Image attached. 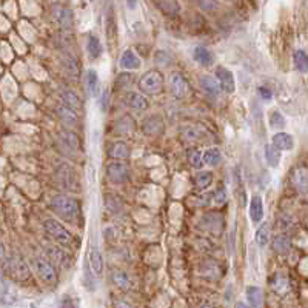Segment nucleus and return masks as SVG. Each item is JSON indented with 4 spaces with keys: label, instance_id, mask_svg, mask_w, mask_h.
Wrapping results in <instances>:
<instances>
[{
    "label": "nucleus",
    "instance_id": "34",
    "mask_svg": "<svg viewBox=\"0 0 308 308\" xmlns=\"http://www.w3.org/2000/svg\"><path fill=\"white\" fill-rule=\"evenodd\" d=\"M256 242L262 248L268 245V242H270V225L267 222L260 223V227L257 228V231H256Z\"/></svg>",
    "mask_w": 308,
    "mask_h": 308
},
{
    "label": "nucleus",
    "instance_id": "5",
    "mask_svg": "<svg viewBox=\"0 0 308 308\" xmlns=\"http://www.w3.org/2000/svg\"><path fill=\"white\" fill-rule=\"evenodd\" d=\"M33 265H34L36 274L39 276L42 282L50 285V287H54L55 284H57V273H55V268L51 262H48L47 259H42V257H36L33 260Z\"/></svg>",
    "mask_w": 308,
    "mask_h": 308
},
{
    "label": "nucleus",
    "instance_id": "11",
    "mask_svg": "<svg viewBox=\"0 0 308 308\" xmlns=\"http://www.w3.org/2000/svg\"><path fill=\"white\" fill-rule=\"evenodd\" d=\"M170 88H171V94L176 97V99H184V97L188 96L190 93V85L188 82L184 79L182 74H171L170 77Z\"/></svg>",
    "mask_w": 308,
    "mask_h": 308
},
{
    "label": "nucleus",
    "instance_id": "25",
    "mask_svg": "<svg viewBox=\"0 0 308 308\" xmlns=\"http://www.w3.org/2000/svg\"><path fill=\"white\" fill-rule=\"evenodd\" d=\"M193 57L199 65H204V66H209L213 63V54L209 52V50H206L205 47H196L194 52H193Z\"/></svg>",
    "mask_w": 308,
    "mask_h": 308
},
{
    "label": "nucleus",
    "instance_id": "23",
    "mask_svg": "<svg viewBox=\"0 0 308 308\" xmlns=\"http://www.w3.org/2000/svg\"><path fill=\"white\" fill-rule=\"evenodd\" d=\"M109 157L111 159H116V160H125V159H128L130 157V148L127 144H123V142H116L111 145L109 148Z\"/></svg>",
    "mask_w": 308,
    "mask_h": 308
},
{
    "label": "nucleus",
    "instance_id": "16",
    "mask_svg": "<svg viewBox=\"0 0 308 308\" xmlns=\"http://www.w3.org/2000/svg\"><path fill=\"white\" fill-rule=\"evenodd\" d=\"M179 136L182 141H187V142H196L202 139L204 136V130L196 127V125H184V127L180 128L179 131Z\"/></svg>",
    "mask_w": 308,
    "mask_h": 308
},
{
    "label": "nucleus",
    "instance_id": "38",
    "mask_svg": "<svg viewBox=\"0 0 308 308\" xmlns=\"http://www.w3.org/2000/svg\"><path fill=\"white\" fill-rule=\"evenodd\" d=\"M62 66L65 69V73L71 77V79H77L79 77V68H77V62L73 59V57H69V55H66V57L63 59L62 62Z\"/></svg>",
    "mask_w": 308,
    "mask_h": 308
},
{
    "label": "nucleus",
    "instance_id": "46",
    "mask_svg": "<svg viewBox=\"0 0 308 308\" xmlns=\"http://www.w3.org/2000/svg\"><path fill=\"white\" fill-rule=\"evenodd\" d=\"M196 3L199 5V8H202L204 11H213L217 8L216 0H194Z\"/></svg>",
    "mask_w": 308,
    "mask_h": 308
},
{
    "label": "nucleus",
    "instance_id": "53",
    "mask_svg": "<svg viewBox=\"0 0 308 308\" xmlns=\"http://www.w3.org/2000/svg\"><path fill=\"white\" fill-rule=\"evenodd\" d=\"M236 308H250V307H248V305H245V304H242V302H239V304L236 305Z\"/></svg>",
    "mask_w": 308,
    "mask_h": 308
},
{
    "label": "nucleus",
    "instance_id": "30",
    "mask_svg": "<svg viewBox=\"0 0 308 308\" xmlns=\"http://www.w3.org/2000/svg\"><path fill=\"white\" fill-rule=\"evenodd\" d=\"M293 182H295L296 190H299L301 193L307 191V168L305 166H299L293 173Z\"/></svg>",
    "mask_w": 308,
    "mask_h": 308
},
{
    "label": "nucleus",
    "instance_id": "43",
    "mask_svg": "<svg viewBox=\"0 0 308 308\" xmlns=\"http://www.w3.org/2000/svg\"><path fill=\"white\" fill-rule=\"evenodd\" d=\"M187 156H188V160H190V163H191L193 168H198V170H199V168L204 165L201 150H198V148H191V150H188Z\"/></svg>",
    "mask_w": 308,
    "mask_h": 308
},
{
    "label": "nucleus",
    "instance_id": "15",
    "mask_svg": "<svg viewBox=\"0 0 308 308\" xmlns=\"http://www.w3.org/2000/svg\"><path fill=\"white\" fill-rule=\"evenodd\" d=\"M119 65L122 69H137V68H141L142 60L137 57V54L133 50H125L120 55Z\"/></svg>",
    "mask_w": 308,
    "mask_h": 308
},
{
    "label": "nucleus",
    "instance_id": "20",
    "mask_svg": "<svg viewBox=\"0 0 308 308\" xmlns=\"http://www.w3.org/2000/svg\"><path fill=\"white\" fill-rule=\"evenodd\" d=\"M17 302V295L11 290V287L0 279V304L2 305H14Z\"/></svg>",
    "mask_w": 308,
    "mask_h": 308
},
{
    "label": "nucleus",
    "instance_id": "42",
    "mask_svg": "<svg viewBox=\"0 0 308 308\" xmlns=\"http://www.w3.org/2000/svg\"><path fill=\"white\" fill-rule=\"evenodd\" d=\"M293 60H295L298 71L307 73V52L305 51H302V50L295 51V54H293Z\"/></svg>",
    "mask_w": 308,
    "mask_h": 308
},
{
    "label": "nucleus",
    "instance_id": "48",
    "mask_svg": "<svg viewBox=\"0 0 308 308\" xmlns=\"http://www.w3.org/2000/svg\"><path fill=\"white\" fill-rule=\"evenodd\" d=\"M60 308H76V302H74V299H71L69 296H65V298H62V304H60Z\"/></svg>",
    "mask_w": 308,
    "mask_h": 308
},
{
    "label": "nucleus",
    "instance_id": "18",
    "mask_svg": "<svg viewBox=\"0 0 308 308\" xmlns=\"http://www.w3.org/2000/svg\"><path fill=\"white\" fill-rule=\"evenodd\" d=\"M59 139H60V142L63 144V147L69 151H73V153H77L79 151V137L76 133L73 131H69V130H62L59 133Z\"/></svg>",
    "mask_w": 308,
    "mask_h": 308
},
{
    "label": "nucleus",
    "instance_id": "4",
    "mask_svg": "<svg viewBox=\"0 0 308 308\" xmlns=\"http://www.w3.org/2000/svg\"><path fill=\"white\" fill-rule=\"evenodd\" d=\"M139 90L144 94L148 96H156L163 90V76L157 69H151V71L145 73L141 80H139Z\"/></svg>",
    "mask_w": 308,
    "mask_h": 308
},
{
    "label": "nucleus",
    "instance_id": "13",
    "mask_svg": "<svg viewBox=\"0 0 308 308\" xmlns=\"http://www.w3.org/2000/svg\"><path fill=\"white\" fill-rule=\"evenodd\" d=\"M57 179L60 185L68 190H76V182H77V173L69 168L68 165H62L57 170Z\"/></svg>",
    "mask_w": 308,
    "mask_h": 308
},
{
    "label": "nucleus",
    "instance_id": "7",
    "mask_svg": "<svg viewBox=\"0 0 308 308\" xmlns=\"http://www.w3.org/2000/svg\"><path fill=\"white\" fill-rule=\"evenodd\" d=\"M128 165L122 160H114L106 166V177L111 184H123V182L128 180Z\"/></svg>",
    "mask_w": 308,
    "mask_h": 308
},
{
    "label": "nucleus",
    "instance_id": "12",
    "mask_svg": "<svg viewBox=\"0 0 308 308\" xmlns=\"http://www.w3.org/2000/svg\"><path fill=\"white\" fill-rule=\"evenodd\" d=\"M122 102L123 105H127L131 109L142 111L148 108V101L147 97L141 93H134V91H127L122 96Z\"/></svg>",
    "mask_w": 308,
    "mask_h": 308
},
{
    "label": "nucleus",
    "instance_id": "28",
    "mask_svg": "<svg viewBox=\"0 0 308 308\" xmlns=\"http://www.w3.org/2000/svg\"><path fill=\"white\" fill-rule=\"evenodd\" d=\"M247 299L250 302V305L253 308H260L262 307V302H263V295H262V290L259 287H255L251 285L247 288Z\"/></svg>",
    "mask_w": 308,
    "mask_h": 308
},
{
    "label": "nucleus",
    "instance_id": "2",
    "mask_svg": "<svg viewBox=\"0 0 308 308\" xmlns=\"http://www.w3.org/2000/svg\"><path fill=\"white\" fill-rule=\"evenodd\" d=\"M3 270L5 273L17 282H25L30 279V267L26 265L25 259L19 255H12L3 260Z\"/></svg>",
    "mask_w": 308,
    "mask_h": 308
},
{
    "label": "nucleus",
    "instance_id": "6",
    "mask_svg": "<svg viewBox=\"0 0 308 308\" xmlns=\"http://www.w3.org/2000/svg\"><path fill=\"white\" fill-rule=\"evenodd\" d=\"M45 255L48 256V262H51L52 265H57V267H60V268H69L73 263L71 255H69L66 250H63L62 247L50 245L45 250Z\"/></svg>",
    "mask_w": 308,
    "mask_h": 308
},
{
    "label": "nucleus",
    "instance_id": "44",
    "mask_svg": "<svg viewBox=\"0 0 308 308\" xmlns=\"http://www.w3.org/2000/svg\"><path fill=\"white\" fill-rule=\"evenodd\" d=\"M213 201H214L216 205L225 204V202H227V191H225V188H223V187H219V188L214 191V194H213Z\"/></svg>",
    "mask_w": 308,
    "mask_h": 308
},
{
    "label": "nucleus",
    "instance_id": "36",
    "mask_svg": "<svg viewBox=\"0 0 308 308\" xmlns=\"http://www.w3.org/2000/svg\"><path fill=\"white\" fill-rule=\"evenodd\" d=\"M265 159H267V163L273 168L279 166V162H281V151L276 150L271 144L265 147Z\"/></svg>",
    "mask_w": 308,
    "mask_h": 308
},
{
    "label": "nucleus",
    "instance_id": "1",
    "mask_svg": "<svg viewBox=\"0 0 308 308\" xmlns=\"http://www.w3.org/2000/svg\"><path fill=\"white\" fill-rule=\"evenodd\" d=\"M51 208L59 217H62L63 220H68V222L76 220L80 214V208H79L77 201L73 199L71 196L63 194V193L52 196Z\"/></svg>",
    "mask_w": 308,
    "mask_h": 308
},
{
    "label": "nucleus",
    "instance_id": "32",
    "mask_svg": "<svg viewBox=\"0 0 308 308\" xmlns=\"http://www.w3.org/2000/svg\"><path fill=\"white\" fill-rule=\"evenodd\" d=\"M220 159H222L220 151H219V148H216V147L208 148V150L202 154V160H204V163H206V165H209V166H216V165H219V163H220Z\"/></svg>",
    "mask_w": 308,
    "mask_h": 308
},
{
    "label": "nucleus",
    "instance_id": "8",
    "mask_svg": "<svg viewBox=\"0 0 308 308\" xmlns=\"http://www.w3.org/2000/svg\"><path fill=\"white\" fill-rule=\"evenodd\" d=\"M51 11H52L54 20L59 23V26L62 28V30H73V26H74L73 12L69 11L66 6L59 5V3H54L51 6Z\"/></svg>",
    "mask_w": 308,
    "mask_h": 308
},
{
    "label": "nucleus",
    "instance_id": "14",
    "mask_svg": "<svg viewBox=\"0 0 308 308\" xmlns=\"http://www.w3.org/2000/svg\"><path fill=\"white\" fill-rule=\"evenodd\" d=\"M271 145L279 150V151H290L293 150V147H295V139H293L291 134L282 131V133H276L273 136V142Z\"/></svg>",
    "mask_w": 308,
    "mask_h": 308
},
{
    "label": "nucleus",
    "instance_id": "50",
    "mask_svg": "<svg viewBox=\"0 0 308 308\" xmlns=\"http://www.w3.org/2000/svg\"><path fill=\"white\" fill-rule=\"evenodd\" d=\"M290 222H291V220H290L288 217L285 219V216H284L282 219H279L277 225H279V228H281V230H287V228L290 227Z\"/></svg>",
    "mask_w": 308,
    "mask_h": 308
},
{
    "label": "nucleus",
    "instance_id": "49",
    "mask_svg": "<svg viewBox=\"0 0 308 308\" xmlns=\"http://www.w3.org/2000/svg\"><path fill=\"white\" fill-rule=\"evenodd\" d=\"M259 96L262 97L263 101H270L271 97H273L271 91H270L268 88H265V87H260V88H259Z\"/></svg>",
    "mask_w": 308,
    "mask_h": 308
},
{
    "label": "nucleus",
    "instance_id": "35",
    "mask_svg": "<svg viewBox=\"0 0 308 308\" xmlns=\"http://www.w3.org/2000/svg\"><path fill=\"white\" fill-rule=\"evenodd\" d=\"M213 182V174L209 171H199L198 174L194 176V184L198 190H205L211 185Z\"/></svg>",
    "mask_w": 308,
    "mask_h": 308
},
{
    "label": "nucleus",
    "instance_id": "10",
    "mask_svg": "<svg viewBox=\"0 0 308 308\" xmlns=\"http://www.w3.org/2000/svg\"><path fill=\"white\" fill-rule=\"evenodd\" d=\"M142 133L147 137H157L163 133V119L157 114L150 116L142 122Z\"/></svg>",
    "mask_w": 308,
    "mask_h": 308
},
{
    "label": "nucleus",
    "instance_id": "54",
    "mask_svg": "<svg viewBox=\"0 0 308 308\" xmlns=\"http://www.w3.org/2000/svg\"><path fill=\"white\" fill-rule=\"evenodd\" d=\"M204 308H211V307H204Z\"/></svg>",
    "mask_w": 308,
    "mask_h": 308
},
{
    "label": "nucleus",
    "instance_id": "21",
    "mask_svg": "<svg viewBox=\"0 0 308 308\" xmlns=\"http://www.w3.org/2000/svg\"><path fill=\"white\" fill-rule=\"evenodd\" d=\"M111 281H113V284L122 291H128L130 287H131V281H130L128 274L125 271H122V270H113L111 271Z\"/></svg>",
    "mask_w": 308,
    "mask_h": 308
},
{
    "label": "nucleus",
    "instance_id": "22",
    "mask_svg": "<svg viewBox=\"0 0 308 308\" xmlns=\"http://www.w3.org/2000/svg\"><path fill=\"white\" fill-rule=\"evenodd\" d=\"M134 127H136L134 120L130 116H123V117H120V119L116 120V123H114V131L117 134H120V136H128L130 133H133Z\"/></svg>",
    "mask_w": 308,
    "mask_h": 308
},
{
    "label": "nucleus",
    "instance_id": "33",
    "mask_svg": "<svg viewBox=\"0 0 308 308\" xmlns=\"http://www.w3.org/2000/svg\"><path fill=\"white\" fill-rule=\"evenodd\" d=\"M60 99H62L63 105L68 106V108H71V109H79L80 108V99L74 91L66 90L63 93H60Z\"/></svg>",
    "mask_w": 308,
    "mask_h": 308
},
{
    "label": "nucleus",
    "instance_id": "17",
    "mask_svg": "<svg viewBox=\"0 0 308 308\" xmlns=\"http://www.w3.org/2000/svg\"><path fill=\"white\" fill-rule=\"evenodd\" d=\"M250 217L255 223H260L263 217V202L262 198L257 194H255L250 201Z\"/></svg>",
    "mask_w": 308,
    "mask_h": 308
},
{
    "label": "nucleus",
    "instance_id": "19",
    "mask_svg": "<svg viewBox=\"0 0 308 308\" xmlns=\"http://www.w3.org/2000/svg\"><path fill=\"white\" fill-rule=\"evenodd\" d=\"M55 114H57V117L65 125H68V127H73V125H76L77 120H79L76 111L71 109V108H68V106H65V105H60V106L55 108Z\"/></svg>",
    "mask_w": 308,
    "mask_h": 308
},
{
    "label": "nucleus",
    "instance_id": "40",
    "mask_svg": "<svg viewBox=\"0 0 308 308\" xmlns=\"http://www.w3.org/2000/svg\"><path fill=\"white\" fill-rule=\"evenodd\" d=\"M106 36L109 39V42H113V39L116 37V20H114V11L113 8H108L106 12Z\"/></svg>",
    "mask_w": 308,
    "mask_h": 308
},
{
    "label": "nucleus",
    "instance_id": "41",
    "mask_svg": "<svg viewBox=\"0 0 308 308\" xmlns=\"http://www.w3.org/2000/svg\"><path fill=\"white\" fill-rule=\"evenodd\" d=\"M268 122H270V127L271 128H284L285 127V117L281 114V111L277 109H273L270 111V117H268Z\"/></svg>",
    "mask_w": 308,
    "mask_h": 308
},
{
    "label": "nucleus",
    "instance_id": "47",
    "mask_svg": "<svg viewBox=\"0 0 308 308\" xmlns=\"http://www.w3.org/2000/svg\"><path fill=\"white\" fill-rule=\"evenodd\" d=\"M133 82V74H119L117 76V87L125 88Z\"/></svg>",
    "mask_w": 308,
    "mask_h": 308
},
{
    "label": "nucleus",
    "instance_id": "51",
    "mask_svg": "<svg viewBox=\"0 0 308 308\" xmlns=\"http://www.w3.org/2000/svg\"><path fill=\"white\" fill-rule=\"evenodd\" d=\"M114 308H133L128 302H125V301H116L114 302Z\"/></svg>",
    "mask_w": 308,
    "mask_h": 308
},
{
    "label": "nucleus",
    "instance_id": "9",
    "mask_svg": "<svg viewBox=\"0 0 308 308\" xmlns=\"http://www.w3.org/2000/svg\"><path fill=\"white\" fill-rule=\"evenodd\" d=\"M220 87V91H225L228 94L234 93L236 90V82H234V76L230 69L223 68V66H217L216 68V77H214Z\"/></svg>",
    "mask_w": 308,
    "mask_h": 308
},
{
    "label": "nucleus",
    "instance_id": "3",
    "mask_svg": "<svg viewBox=\"0 0 308 308\" xmlns=\"http://www.w3.org/2000/svg\"><path fill=\"white\" fill-rule=\"evenodd\" d=\"M44 230H45V234L52 239L55 244H59L62 247H68L73 244V236L69 233L59 220L55 219H47L44 222Z\"/></svg>",
    "mask_w": 308,
    "mask_h": 308
},
{
    "label": "nucleus",
    "instance_id": "24",
    "mask_svg": "<svg viewBox=\"0 0 308 308\" xmlns=\"http://www.w3.org/2000/svg\"><path fill=\"white\" fill-rule=\"evenodd\" d=\"M201 87L209 97H217L220 93V87H219L217 80L211 76H204L201 79Z\"/></svg>",
    "mask_w": 308,
    "mask_h": 308
},
{
    "label": "nucleus",
    "instance_id": "26",
    "mask_svg": "<svg viewBox=\"0 0 308 308\" xmlns=\"http://www.w3.org/2000/svg\"><path fill=\"white\" fill-rule=\"evenodd\" d=\"M273 248L277 255H287L291 250V241L287 234H279L273 239Z\"/></svg>",
    "mask_w": 308,
    "mask_h": 308
},
{
    "label": "nucleus",
    "instance_id": "52",
    "mask_svg": "<svg viewBox=\"0 0 308 308\" xmlns=\"http://www.w3.org/2000/svg\"><path fill=\"white\" fill-rule=\"evenodd\" d=\"M106 103H108V90L103 91V97H102V108L103 109L106 108Z\"/></svg>",
    "mask_w": 308,
    "mask_h": 308
},
{
    "label": "nucleus",
    "instance_id": "29",
    "mask_svg": "<svg viewBox=\"0 0 308 308\" xmlns=\"http://www.w3.org/2000/svg\"><path fill=\"white\" fill-rule=\"evenodd\" d=\"M85 87H87V93L93 97L97 93V88H99V76L94 71V69H88L85 74Z\"/></svg>",
    "mask_w": 308,
    "mask_h": 308
},
{
    "label": "nucleus",
    "instance_id": "39",
    "mask_svg": "<svg viewBox=\"0 0 308 308\" xmlns=\"http://www.w3.org/2000/svg\"><path fill=\"white\" fill-rule=\"evenodd\" d=\"M157 3H159V8L168 14V16H176V14L179 12L180 6L179 3L176 2V0H157Z\"/></svg>",
    "mask_w": 308,
    "mask_h": 308
},
{
    "label": "nucleus",
    "instance_id": "27",
    "mask_svg": "<svg viewBox=\"0 0 308 308\" xmlns=\"http://www.w3.org/2000/svg\"><path fill=\"white\" fill-rule=\"evenodd\" d=\"M90 265H91V270L94 271L96 276H101L103 273V257H102V253L97 248L91 250Z\"/></svg>",
    "mask_w": 308,
    "mask_h": 308
},
{
    "label": "nucleus",
    "instance_id": "37",
    "mask_svg": "<svg viewBox=\"0 0 308 308\" xmlns=\"http://www.w3.org/2000/svg\"><path fill=\"white\" fill-rule=\"evenodd\" d=\"M87 50H88V54H90V57H91V59L101 57V54H102L101 40L97 39L96 36H90V37H88V44H87Z\"/></svg>",
    "mask_w": 308,
    "mask_h": 308
},
{
    "label": "nucleus",
    "instance_id": "45",
    "mask_svg": "<svg viewBox=\"0 0 308 308\" xmlns=\"http://www.w3.org/2000/svg\"><path fill=\"white\" fill-rule=\"evenodd\" d=\"M106 208H108V211H111V214H116V213H119V209H120V205H119V202H117V199L116 198H111V196H106Z\"/></svg>",
    "mask_w": 308,
    "mask_h": 308
},
{
    "label": "nucleus",
    "instance_id": "31",
    "mask_svg": "<svg viewBox=\"0 0 308 308\" xmlns=\"http://www.w3.org/2000/svg\"><path fill=\"white\" fill-rule=\"evenodd\" d=\"M271 287L273 290L277 293V295H287V293L290 291V282H288V279L282 274H276L274 279H273V282H271Z\"/></svg>",
    "mask_w": 308,
    "mask_h": 308
}]
</instances>
